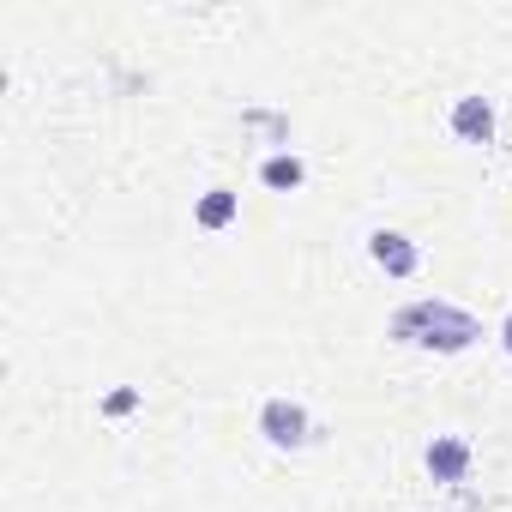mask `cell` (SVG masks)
<instances>
[{
    "label": "cell",
    "instance_id": "1",
    "mask_svg": "<svg viewBox=\"0 0 512 512\" xmlns=\"http://www.w3.org/2000/svg\"><path fill=\"white\" fill-rule=\"evenodd\" d=\"M386 332H392L398 344H416V350H440V356H458V350H470V344L482 338L476 314H464V308H452V302H434V296H422V302L398 308Z\"/></svg>",
    "mask_w": 512,
    "mask_h": 512
},
{
    "label": "cell",
    "instance_id": "2",
    "mask_svg": "<svg viewBox=\"0 0 512 512\" xmlns=\"http://www.w3.org/2000/svg\"><path fill=\"white\" fill-rule=\"evenodd\" d=\"M260 434L272 446H308L314 440V422H308V410L296 398H266L260 404Z\"/></svg>",
    "mask_w": 512,
    "mask_h": 512
},
{
    "label": "cell",
    "instance_id": "3",
    "mask_svg": "<svg viewBox=\"0 0 512 512\" xmlns=\"http://www.w3.org/2000/svg\"><path fill=\"white\" fill-rule=\"evenodd\" d=\"M368 253H374V266H380L386 278H416V266H422L416 241L398 235V229H374V235H368Z\"/></svg>",
    "mask_w": 512,
    "mask_h": 512
},
{
    "label": "cell",
    "instance_id": "4",
    "mask_svg": "<svg viewBox=\"0 0 512 512\" xmlns=\"http://www.w3.org/2000/svg\"><path fill=\"white\" fill-rule=\"evenodd\" d=\"M422 464H428L434 482H464V470H470V440H458V434H434L428 452H422Z\"/></svg>",
    "mask_w": 512,
    "mask_h": 512
},
{
    "label": "cell",
    "instance_id": "5",
    "mask_svg": "<svg viewBox=\"0 0 512 512\" xmlns=\"http://www.w3.org/2000/svg\"><path fill=\"white\" fill-rule=\"evenodd\" d=\"M452 133L464 145H488L494 139V103L488 97H458L452 103Z\"/></svg>",
    "mask_w": 512,
    "mask_h": 512
},
{
    "label": "cell",
    "instance_id": "6",
    "mask_svg": "<svg viewBox=\"0 0 512 512\" xmlns=\"http://www.w3.org/2000/svg\"><path fill=\"white\" fill-rule=\"evenodd\" d=\"M260 181H266L272 193H296V187L308 181V163H302L296 151H272V157L260 163Z\"/></svg>",
    "mask_w": 512,
    "mask_h": 512
},
{
    "label": "cell",
    "instance_id": "7",
    "mask_svg": "<svg viewBox=\"0 0 512 512\" xmlns=\"http://www.w3.org/2000/svg\"><path fill=\"white\" fill-rule=\"evenodd\" d=\"M235 211H241V193H229V187H211L205 199H199V229H229L235 223Z\"/></svg>",
    "mask_w": 512,
    "mask_h": 512
},
{
    "label": "cell",
    "instance_id": "8",
    "mask_svg": "<svg viewBox=\"0 0 512 512\" xmlns=\"http://www.w3.org/2000/svg\"><path fill=\"white\" fill-rule=\"evenodd\" d=\"M133 404H139V392H109V404H103V410H109V416H127Z\"/></svg>",
    "mask_w": 512,
    "mask_h": 512
},
{
    "label": "cell",
    "instance_id": "9",
    "mask_svg": "<svg viewBox=\"0 0 512 512\" xmlns=\"http://www.w3.org/2000/svg\"><path fill=\"white\" fill-rule=\"evenodd\" d=\"M500 350L512 356V314H506V326H500Z\"/></svg>",
    "mask_w": 512,
    "mask_h": 512
}]
</instances>
